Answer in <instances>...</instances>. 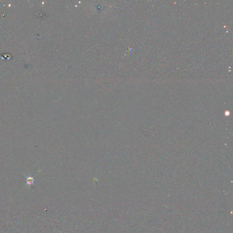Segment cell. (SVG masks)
Wrapping results in <instances>:
<instances>
[{
	"label": "cell",
	"instance_id": "cell-1",
	"mask_svg": "<svg viewBox=\"0 0 233 233\" xmlns=\"http://www.w3.org/2000/svg\"><path fill=\"white\" fill-rule=\"evenodd\" d=\"M37 174H35V175H34V176L32 177L31 176V174L29 175L28 176H27V175L24 174L23 173V174L25 176L26 178L27 184L25 185L24 187L25 186H27V185H28L29 186H31V185H34V182H35V180L34 179V177H35V176Z\"/></svg>",
	"mask_w": 233,
	"mask_h": 233
}]
</instances>
